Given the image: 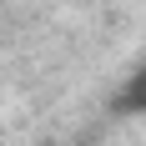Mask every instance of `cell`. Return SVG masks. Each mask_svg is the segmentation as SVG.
<instances>
[{"mask_svg":"<svg viewBox=\"0 0 146 146\" xmlns=\"http://www.w3.org/2000/svg\"><path fill=\"white\" fill-rule=\"evenodd\" d=\"M111 116H146V60L116 86V96H111Z\"/></svg>","mask_w":146,"mask_h":146,"instance_id":"1","label":"cell"}]
</instances>
